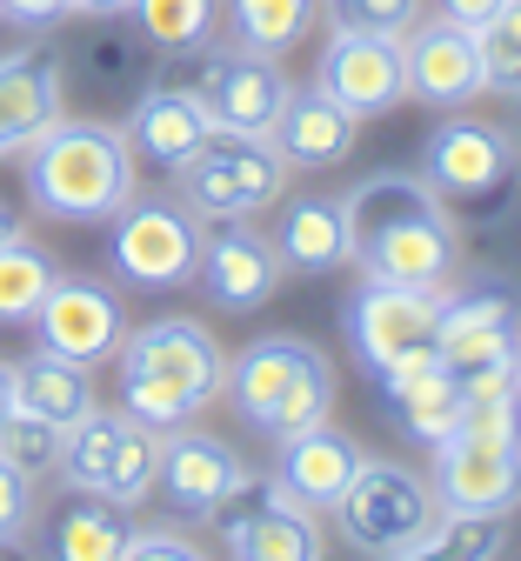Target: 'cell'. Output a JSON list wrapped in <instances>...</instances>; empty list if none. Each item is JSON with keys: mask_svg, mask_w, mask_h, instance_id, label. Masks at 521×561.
<instances>
[{"mask_svg": "<svg viewBox=\"0 0 521 561\" xmlns=\"http://www.w3.org/2000/svg\"><path fill=\"white\" fill-rule=\"evenodd\" d=\"M348 261L367 280L395 288H449L462 274V221L434 201V187L415 168H375L348 194Z\"/></svg>", "mask_w": 521, "mask_h": 561, "instance_id": "cell-1", "label": "cell"}, {"mask_svg": "<svg viewBox=\"0 0 521 561\" xmlns=\"http://www.w3.org/2000/svg\"><path fill=\"white\" fill-rule=\"evenodd\" d=\"M114 381H121V408L147 428H181L201 408L220 401V381H228V347L214 341L207 321L188 314H161L121 334L114 347Z\"/></svg>", "mask_w": 521, "mask_h": 561, "instance_id": "cell-2", "label": "cell"}, {"mask_svg": "<svg viewBox=\"0 0 521 561\" xmlns=\"http://www.w3.org/2000/svg\"><path fill=\"white\" fill-rule=\"evenodd\" d=\"M21 187L47 221L94 228L140 187V161L114 121H73L60 114L21 148Z\"/></svg>", "mask_w": 521, "mask_h": 561, "instance_id": "cell-3", "label": "cell"}, {"mask_svg": "<svg viewBox=\"0 0 521 561\" xmlns=\"http://www.w3.org/2000/svg\"><path fill=\"white\" fill-rule=\"evenodd\" d=\"M220 394L254 435L287 442L335 414V362L308 334H254L241 355H228Z\"/></svg>", "mask_w": 521, "mask_h": 561, "instance_id": "cell-4", "label": "cell"}, {"mask_svg": "<svg viewBox=\"0 0 521 561\" xmlns=\"http://www.w3.org/2000/svg\"><path fill=\"white\" fill-rule=\"evenodd\" d=\"M434 502L468 515H514L521 508V394L468 401L455 428L434 448Z\"/></svg>", "mask_w": 521, "mask_h": 561, "instance_id": "cell-5", "label": "cell"}, {"mask_svg": "<svg viewBox=\"0 0 521 561\" xmlns=\"http://www.w3.org/2000/svg\"><path fill=\"white\" fill-rule=\"evenodd\" d=\"M415 174L434 187V201L455 221H495L514 207V187H521V134L449 107V121L421 140Z\"/></svg>", "mask_w": 521, "mask_h": 561, "instance_id": "cell-6", "label": "cell"}, {"mask_svg": "<svg viewBox=\"0 0 521 561\" xmlns=\"http://www.w3.org/2000/svg\"><path fill=\"white\" fill-rule=\"evenodd\" d=\"M348 535L354 554H375V561H421L428 554V535L441 522V502H434V481L408 461H388V455H361L354 481L341 488V502L328 508Z\"/></svg>", "mask_w": 521, "mask_h": 561, "instance_id": "cell-7", "label": "cell"}, {"mask_svg": "<svg viewBox=\"0 0 521 561\" xmlns=\"http://www.w3.org/2000/svg\"><path fill=\"white\" fill-rule=\"evenodd\" d=\"M155 81L194 94L214 134H268L281 101H287V88H294L274 54H248L235 41H201L188 54H161Z\"/></svg>", "mask_w": 521, "mask_h": 561, "instance_id": "cell-8", "label": "cell"}, {"mask_svg": "<svg viewBox=\"0 0 521 561\" xmlns=\"http://www.w3.org/2000/svg\"><path fill=\"white\" fill-rule=\"evenodd\" d=\"M201 234L207 221L168 187V194H127L114 215H107V267L121 288L140 295H174L194 280L201 267Z\"/></svg>", "mask_w": 521, "mask_h": 561, "instance_id": "cell-9", "label": "cell"}, {"mask_svg": "<svg viewBox=\"0 0 521 561\" xmlns=\"http://www.w3.org/2000/svg\"><path fill=\"white\" fill-rule=\"evenodd\" d=\"M168 181L201 221H254L287 194L294 168L268 134H207Z\"/></svg>", "mask_w": 521, "mask_h": 561, "instance_id": "cell-10", "label": "cell"}, {"mask_svg": "<svg viewBox=\"0 0 521 561\" xmlns=\"http://www.w3.org/2000/svg\"><path fill=\"white\" fill-rule=\"evenodd\" d=\"M155 468H161V428L134 421L127 408H88L60 442V481L81 488V495H101L114 508H140L155 502Z\"/></svg>", "mask_w": 521, "mask_h": 561, "instance_id": "cell-11", "label": "cell"}, {"mask_svg": "<svg viewBox=\"0 0 521 561\" xmlns=\"http://www.w3.org/2000/svg\"><path fill=\"white\" fill-rule=\"evenodd\" d=\"M348 347L367 375H395L415 362H434V334H441V295L434 288H395V280H367L341 301Z\"/></svg>", "mask_w": 521, "mask_h": 561, "instance_id": "cell-12", "label": "cell"}, {"mask_svg": "<svg viewBox=\"0 0 521 561\" xmlns=\"http://www.w3.org/2000/svg\"><path fill=\"white\" fill-rule=\"evenodd\" d=\"M434 355L455 375L514 362L521 355V280H508V274H455L449 288H441Z\"/></svg>", "mask_w": 521, "mask_h": 561, "instance_id": "cell-13", "label": "cell"}, {"mask_svg": "<svg viewBox=\"0 0 521 561\" xmlns=\"http://www.w3.org/2000/svg\"><path fill=\"white\" fill-rule=\"evenodd\" d=\"M214 528L235 561H321L328 554L321 515L294 502L274 474H248L228 495V508L214 515Z\"/></svg>", "mask_w": 521, "mask_h": 561, "instance_id": "cell-14", "label": "cell"}, {"mask_svg": "<svg viewBox=\"0 0 521 561\" xmlns=\"http://www.w3.org/2000/svg\"><path fill=\"white\" fill-rule=\"evenodd\" d=\"M27 328L47 355L94 368V362H114V347L127 334V301H121V288H107L94 274H54V288L41 295Z\"/></svg>", "mask_w": 521, "mask_h": 561, "instance_id": "cell-15", "label": "cell"}, {"mask_svg": "<svg viewBox=\"0 0 521 561\" xmlns=\"http://www.w3.org/2000/svg\"><path fill=\"white\" fill-rule=\"evenodd\" d=\"M254 468L220 442L207 428H194V421H181V428L161 435V468H155V495L174 522H214L220 508H228V495L248 481Z\"/></svg>", "mask_w": 521, "mask_h": 561, "instance_id": "cell-16", "label": "cell"}, {"mask_svg": "<svg viewBox=\"0 0 521 561\" xmlns=\"http://www.w3.org/2000/svg\"><path fill=\"white\" fill-rule=\"evenodd\" d=\"M281 248L274 234H261L254 221H214L201 234V267H194V288L207 295V308L220 314H254L281 295Z\"/></svg>", "mask_w": 521, "mask_h": 561, "instance_id": "cell-17", "label": "cell"}, {"mask_svg": "<svg viewBox=\"0 0 521 561\" xmlns=\"http://www.w3.org/2000/svg\"><path fill=\"white\" fill-rule=\"evenodd\" d=\"M315 88L328 101H341L354 121H382L408 101V67H401V41L388 34H335L315 60Z\"/></svg>", "mask_w": 521, "mask_h": 561, "instance_id": "cell-18", "label": "cell"}, {"mask_svg": "<svg viewBox=\"0 0 521 561\" xmlns=\"http://www.w3.org/2000/svg\"><path fill=\"white\" fill-rule=\"evenodd\" d=\"M401 67H408V101L421 107H468L475 94H488L482 81V41L475 27L449 21V14H421L401 34Z\"/></svg>", "mask_w": 521, "mask_h": 561, "instance_id": "cell-19", "label": "cell"}, {"mask_svg": "<svg viewBox=\"0 0 521 561\" xmlns=\"http://www.w3.org/2000/svg\"><path fill=\"white\" fill-rule=\"evenodd\" d=\"M67 114V60L54 47L0 54V161L21 154L41 127Z\"/></svg>", "mask_w": 521, "mask_h": 561, "instance_id": "cell-20", "label": "cell"}, {"mask_svg": "<svg viewBox=\"0 0 521 561\" xmlns=\"http://www.w3.org/2000/svg\"><path fill=\"white\" fill-rule=\"evenodd\" d=\"M354 134H361V121L341 101H328L315 81L308 88L294 81L287 101H281V114H274V127H268V140L287 154L294 174H328V168H341L354 154Z\"/></svg>", "mask_w": 521, "mask_h": 561, "instance_id": "cell-21", "label": "cell"}, {"mask_svg": "<svg viewBox=\"0 0 521 561\" xmlns=\"http://www.w3.org/2000/svg\"><path fill=\"white\" fill-rule=\"evenodd\" d=\"M121 134H127V148H134V161H140V168L174 174V168L201 148L214 127H207V114H201V101H194V94H181V88H168V81H147V88L134 94V107H127Z\"/></svg>", "mask_w": 521, "mask_h": 561, "instance_id": "cell-22", "label": "cell"}, {"mask_svg": "<svg viewBox=\"0 0 521 561\" xmlns=\"http://www.w3.org/2000/svg\"><path fill=\"white\" fill-rule=\"evenodd\" d=\"M274 448H281V455H274V481H281L302 508H315V515H328V508L341 502V488H348L354 468H361V442L341 435L335 421H315V428L287 435V442H274Z\"/></svg>", "mask_w": 521, "mask_h": 561, "instance_id": "cell-23", "label": "cell"}, {"mask_svg": "<svg viewBox=\"0 0 521 561\" xmlns=\"http://www.w3.org/2000/svg\"><path fill=\"white\" fill-rule=\"evenodd\" d=\"M274 248L287 274H335L348 267V207L341 194H281L274 201Z\"/></svg>", "mask_w": 521, "mask_h": 561, "instance_id": "cell-24", "label": "cell"}, {"mask_svg": "<svg viewBox=\"0 0 521 561\" xmlns=\"http://www.w3.org/2000/svg\"><path fill=\"white\" fill-rule=\"evenodd\" d=\"M382 401H388V421H395L408 442L434 448L441 435L455 428V414H462V381H455L449 362L434 355V362H415V368L382 375Z\"/></svg>", "mask_w": 521, "mask_h": 561, "instance_id": "cell-25", "label": "cell"}, {"mask_svg": "<svg viewBox=\"0 0 521 561\" xmlns=\"http://www.w3.org/2000/svg\"><path fill=\"white\" fill-rule=\"evenodd\" d=\"M8 381H14V408L47 414V421H60V428H73V421L94 408V368L67 362V355H47V347L8 362Z\"/></svg>", "mask_w": 521, "mask_h": 561, "instance_id": "cell-26", "label": "cell"}, {"mask_svg": "<svg viewBox=\"0 0 521 561\" xmlns=\"http://www.w3.org/2000/svg\"><path fill=\"white\" fill-rule=\"evenodd\" d=\"M121 541H127V508L81 495V488H67V502L47 515V554L60 561H121Z\"/></svg>", "mask_w": 521, "mask_h": 561, "instance_id": "cell-27", "label": "cell"}, {"mask_svg": "<svg viewBox=\"0 0 521 561\" xmlns=\"http://www.w3.org/2000/svg\"><path fill=\"white\" fill-rule=\"evenodd\" d=\"M321 21V0H220V34L248 54H287Z\"/></svg>", "mask_w": 521, "mask_h": 561, "instance_id": "cell-28", "label": "cell"}, {"mask_svg": "<svg viewBox=\"0 0 521 561\" xmlns=\"http://www.w3.org/2000/svg\"><path fill=\"white\" fill-rule=\"evenodd\" d=\"M127 21L147 54H188L220 34V0H134Z\"/></svg>", "mask_w": 521, "mask_h": 561, "instance_id": "cell-29", "label": "cell"}, {"mask_svg": "<svg viewBox=\"0 0 521 561\" xmlns=\"http://www.w3.org/2000/svg\"><path fill=\"white\" fill-rule=\"evenodd\" d=\"M54 274H60L54 254L41 241H27V234L0 248V328H27L41 295L54 288Z\"/></svg>", "mask_w": 521, "mask_h": 561, "instance_id": "cell-30", "label": "cell"}, {"mask_svg": "<svg viewBox=\"0 0 521 561\" xmlns=\"http://www.w3.org/2000/svg\"><path fill=\"white\" fill-rule=\"evenodd\" d=\"M60 442H67V428H60V421H47V414H27V408L0 414V461L21 468L27 481H47L60 468Z\"/></svg>", "mask_w": 521, "mask_h": 561, "instance_id": "cell-31", "label": "cell"}, {"mask_svg": "<svg viewBox=\"0 0 521 561\" xmlns=\"http://www.w3.org/2000/svg\"><path fill=\"white\" fill-rule=\"evenodd\" d=\"M508 535H514V515H468V508H441V522H434V535H428V554L495 561V554H508Z\"/></svg>", "mask_w": 521, "mask_h": 561, "instance_id": "cell-32", "label": "cell"}, {"mask_svg": "<svg viewBox=\"0 0 521 561\" xmlns=\"http://www.w3.org/2000/svg\"><path fill=\"white\" fill-rule=\"evenodd\" d=\"M475 41H482V81H488V94L521 101V0H508L488 27H475Z\"/></svg>", "mask_w": 521, "mask_h": 561, "instance_id": "cell-33", "label": "cell"}, {"mask_svg": "<svg viewBox=\"0 0 521 561\" xmlns=\"http://www.w3.org/2000/svg\"><path fill=\"white\" fill-rule=\"evenodd\" d=\"M428 14V0H321V21L335 34H388L401 41Z\"/></svg>", "mask_w": 521, "mask_h": 561, "instance_id": "cell-34", "label": "cell"}, {"mask_svg": "<svg viewBox=\"0 0 521 561\" xmlns=\"http://www.w3.org/2000/svg\"><path fill=\"white\" fill-rule=\"evenodd\" d=\"M34 522H41V481L0 461V548H21Z\"/></svg>", "mask_w": 521, "mask_h": 561, "instance_id": "cell-35", "label": "cell"}, {"mask_svg": "<svg viewBox=\"0 0 521 561\" xmlns=\"http://www.w3.org/2000/svg\"><path fill=\"white\" fill-rule=\"evenodd\" d=\"M201 541L181 535V528H127L121 541V561H194Z\"/></svg>", "mask_w": 521, "mask_h": 561, "instance_id": "cell-36", "label": "cell"}, {"mask_svg": "<svg viewBox=\"0 0 521 561\" xmlns=\"http://www.w3.org/2000/svg\"><path fill=\"white\" fill-rule=\"evenodd\" d=\"M0 21L21 27V34H47L67 21V0H0Z\"/></svg>", "mask_w": 521, "mask_h": 561, "instance_id": "cell-37", "label": "cell"}, {"mask_svg": "<svg viewBox=\"0 0 521 561\" xmlns=\"http://www.w3.org/2000/svg\"><path fill=\"white\" fill-rule=\"evenodd\" d=\"M501 8H508V0H434V14H449V21H462V27H488Z\"/></svg>", "mask_w": 521, "mask_h": 561, "instance_id": "cell-38", "label": "cell"}, {"mask_svg": "<svg viewBox=\"0 0 521 561\" xmlns=\"http://www.w3.org/2000/svg\"><path fill=\"white\" fill-rule=\"evenodd\" d=\"M134 8V0H67V14H81V21H121Z\"/></svg>", "mask_w": 521, "mask_h": 561, "instance_id": "cell-39", "label": "cell"}, {"mask_svg": "<svg viewBox=\"0 0 521 561\" xmlns=\"http://www.w3.org/2000/svg\"><path fill=\"white\" fill-rule=\"evenodd\" d=\"M27 234V221H21V207L8 201V194H0V248H8V241H21Z\"/></svg>", "mask_w": 521, "mask_h": 561, "instance_id": "cell-40", "label": "cell"}, {"mask_svg": "<svg viewBox=\"0 0 521 561\" xmlns=\"http://www.w3.org/2000/svg\"><path fill=\"white\" fill-rule=\"evenodd\" d=\"M14 408V381H8V362H0V414Z\"/></svg>", "mask_w": 521, "mask_h": 561, "instance_id": "cell-41", "label": "cell"}, {"mask_svg": "<svg viewBox=\"0 0 521 561\" xmlns=\"http://www.w3.org/2000/svg\"><path fill=\"white\" fill-rule=\"evenodd\" d=\"M514 381H521V355H514Z\"/></svg>", "mask_w": 521, "mask_h": 561, "instance_id": "cell-42", "label": "cell"}]
</instances>
